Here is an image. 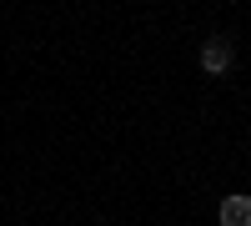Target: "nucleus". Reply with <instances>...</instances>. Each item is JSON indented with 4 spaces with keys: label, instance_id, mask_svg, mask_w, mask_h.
Wrapping results in <instances>:
<instances>
[{
    "label": "nucleus",
    "instance_id": "2",
    "mask_svg": "<svg viewBox=\"0 0 251 226\" xmlns=\"http://www.w3.org/2000/svg\"><path fill=\"white\" fill-rule=\"evenodd\" d=\"M221 226H251V196H226L221 201Z\"/></svg>",
    "mask_w": 251,
    "mask_h": 226
},
{
    "label": "nucleus",
    "instance_id": "1",
    "mask_svg": "<svg viewBox=\"0 0 251 226\" xmlns=\"http://www.w3.org/2000/svg\"><path fill=\"white\" fill-rule=\"evenodd\" d=\"M231 55H236V50H231V40H211V46L201 50V71H206V75L231 71Z\"/></svg>",
    "mask_w": 251,
    "mask_h": 226
}]
</instances>
